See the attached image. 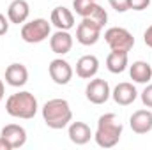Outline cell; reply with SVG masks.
Returning <instances> with one entry per match:
<instances>
[{
  "instance_id": "obj_1",
  "label": "cell",
  "mask_w": 152,
  "mask_h": 150,
  "mask_svg": "<svg viewBox=\"0 0 152 150\" xmlns=\"http://www.w3.org/2000/svg\"><path fill=\"white\" fill-rule=\"evenodd\" d=\"M122 129L124 127L115 113H104L97 120V129H96L94 140L101 149H112L118 143V140L122 136Z\"/></svg>"
},
{
  "instance_id": "obj_2",
  "label": "cell",
  "mask_w": 152,
  "mask_h": 150,
  "mask_svg": "<svg viewBox=\"0 0 152 150\" xmlns=\"http://www.w3.org/2000/svg\"><path fill=\"white\" fill-rule=\"evenodd\" d=\"M42 120L50 129H64L73 120L69 103L66 99H50L42 106Z\"/></svg>"
},
{
  "instance_id": "obj_3",
  "label": "cell",
  "mask_w": 152,
  "mask_h": 150,
  "mask_svg": "<svg viewBox=\"0 0 152 150\" xmlns=\"http://www.w3.org/2000/svg\"><path fill=\"white\" fill-rule=\"evenodd\" d=\"M37 99L34 97V94L30 92H18L12 94L7 101H5V111L14 118H23V120H30L36 117L37 113Z\"/></svg>"
},
{
  "instance_id": "obj_4",
  "label": "cell",
  "mask_w": 152,
  "mask_h": 150,
  "mask_svg": "<svg viewBox=\"0 0 152 150\" xmlns=\"http://www.w3.org/2000/svg\"><path fill=\"white\" fill-rule=\"evenodd\" d=\"M50 32H51V27H50L48 20L36 18L21 27V39L28 44H37L50 37Z\"/></svg>"
},
{
  "instance_id": "obj_5",
  "label": "cell",
  "mask_w": 152,
  "mask_h": 150,
  "mask_svg": "<svg viewBox=\"0 0 152 150\" xmlns=\"http://www.w3.org/2000/svg\"><path fill=\"white\" fill-rule=\"evenodd\" d=\"M73 7L78 16L88 18L99 27H104L108 21V12L99 4H96V0H73Z\"/></svg>"
},
{
  "instance_id": "obj_6",
  "label": "cell",
  "mask_w": 152,
  "mask_h": 150,
  "mask_svg": "<svg viewBox=\"0 0 152 150\" xmlns=\"http://www.w3.org/2000/svg\"><path fill=\"white\" fill-rule=\"evenodd\" d=\"M104 41L112 51H131L134 46V37L129 30L122 27H112L104 32Z\"/></svg>"
},
{
  "instance_id": "obj_7",
  "label": "cell",
  "mask_w": 152,
  "mask_h": 150,
  "mask_svg": "<svg viewBox=\"0 0 152 150\" xmlns=\"http://www.w3.org/2000/svg\"><path fill=\"white\" fill-rule=\"evenodd\" d=\"M101 30H103V27H99L97 23H94L88 18H83L81 23L76 27V41L83 46H92L99 41Z\"/></svg>"
},
{
  "instance_id": "obj_8",
  "label": "cell",
  "mask_w": 152,
  "mask_h": 150,
  "mask_svg": "<svg viewBox=\"0 0 152 150\" xmlns=\"http://www.w3.org/2000/svg\"><path fill=\"white\" fill-rule=\"evenodd\" d=\"M85 95L87 99L92 103V104H104L112 92H110V85L106 79H101V78H94L88 81L87 88H85Z\"/></svg>"
},
{
  "instance_id": "obj_9",
  "label": "cell",
  "mask_w": 152,
  "mask_h": 150,
  "mask_svg": "<svg viewBox=\"0 0 152 150\" xmlns=\"http://www.w3.org/2000/svg\"><path fill=\"white\" fill-rule=\"evenodd\" d=\"M48 73L50 78L57 83V85H67L73 79V67L67 60L64 58H55L50 62L48 66Z\"/></svg>"
},
{
  "instance_id": "obj_10",
  "label": "cell",
  "mask_w": 152,
  "mask_h": 150,
  "mask_svg": "<svg viewBox=\"0 0 152 150\" xmlns=\"http://www.w3.org/2000/svg\"><path fill=\"white\" fill-rule=\"evenodd\" d=\"M0 138L11 147V150L20 149L27 143V131L18 124H7L0 133Z\"/></svg>"
},
{
  "instance_id": "obj_11",
  "label": "cell",
  "mask_w": 152,
  "mask_h": 150,
  "mask_svg": "<svg viewBox=\"0 0 152 150\" xmlns=\"http://www.w3.org/2000/svg\"><path fill=\"white\" fill-rule=\"evenodd\" d=\"M112 97H113V101L117 104H120V106H129V104H133V103L136 101L138 92H136V88H134L133 83L122 81V83H118L113 88Z\"/></svg>"
},
{
  "instance_id": "obj_12",
  "label": "cell",
  "mask_w": 152,
  "mask_h": 150,
  "mask_svg": "<svg viewBox=\"0 0 152 150\" xmlns=\"http://www.w3.org/2000/svg\"><path fill=\"white\" fill-rule=\"evenodd\" d=\"M129 125L133 129V133L136 134H147L152 131V111L149 110H138L131 115L129 118Z\"/></svg>"
},
{
  "instance_id": "obj_13",
  "label": "cell",
  "mask_w": 152,
  "mask_h": 150,
  "mask_svg": "<svg viewBox=\"0 0 152 150\" xmlns=\"http://www.w3.org/2000/svg\"><path fill=\"white\" fill-rule=\"evenodd\" d=\"M50 48L57 55H66L73 48V36L67 30H57L50 37Z\"/></svg>"
},
{
  "instance_id": "obj_14",
  "label": "cell",
  "mask_w": 152,
  "mask_h": 150,
  "mask_svg": "<svg viewBox=\"0 0 152 150\" xmlns=\"http://www.w3.org/2000/svg\"><path fill=\"white\" fill-rule=\"evenodd\" d=\"M99 71V60L96 55H83L76 62V74L83 79H90Z\"/></svg>"
},
{
  "instance_id": "obj_15",
  "label": "cell",
  "mask_w": 152,
  "mask_h": 150,
  "mask_svg": "<svg viewBox=\"0 0 152 150\" xmlns=\"http://www.w3.org/2000/svg\"><path fill=\"white\" fill-rule=\"evenodd\" d=\"M30 14V5L27 0H12L7 7V18L11 23H25Z\"/></svg>"
},
{
  "instance_id": "obj_16",
  "label": "cell",
  "mask_w": 152,
  "mask_h": 150,
  "mask_svg": "<svg viewBox=\"0 0 152 150\" xmlns=\"http://www.w3.org/2000/svg\"><path fill=\"white\" fill-rule=\"evenodd\" d=\"M28 81V71L23 64H11L5 69V83L11 87H23Z\"/></svg>"
},
{
  "instance_id": "obj_17",
  "label": "cell",
  "mask_w": 152,
  "mask_h": 150,
  "mask_svg": "<svg viewBox=\"0 0 152 150\" xmlns=\"http://www.w3.org/2000/svg\"><path fill=\"white\" fill-rule=\"evenodd\" d=\"M51 23L58 30H71L75 27V14L67 7H55L51 11Z\"/></svg>"
},
{
  "instance_id": "obj_18",
  "label": "cell",
  "mask_w": 152,
  "mask_h": 150,
  "mask_svg": "<svg viewBox=\"0 0 152 150\" xmlns=\"http://www.w3.org/2000/svg\"><path fill=\"white\" fill-rule=\"evenodd\" d=\"M67 134H69V140H71L75 145H85V143H88L90 138L94 136L92 131H90V127H88L85 122H73V124H69Z\"/></svg>"
},
{
  "instance_id": "obj_19",
  "label": "cell",
  "mask_w": 152,
  "mask_h": 150,
  "mask_svg": "<svg viewBox=\"0 0 152 150\" xmlns=\"http://www.w3.org/2000/svg\"><path fill=\"white\" fill-rule=\"evenodd\" d=\"M129 76L134 83H149L152 78V66L143 60H136L129 67Z\"/></svg>"
},
{
  "instance_id": "obj_20",
  "label": "cell",
  "mask_w": 152,
  "mask_h": 150,
  "mask_svg": "<svg viewBox=\"0 0 152 150\" xmlns=\"http://www.w3.org/2000/svg\"><path fill=\"white\" fill-rule=\"evenodd\" d=\"M106 67L113 74L124 73L127 69V53L126 51H112L106 57Z\"/></svg>"
},
{
  "instance_id": "obj_21",
  "label": "cell",
  "mask_w": 152,
  "mask_h": 150,
  "mask_svg": "<svg viewBox=\"0 0 152 150\" xmlns=\"http://www.w3.org/2000/svg\"><path fill=\"white\" fill-rule=\"evenodd\" d=\"M110 5L113 7L117 12H126L129 11V0H108Z\"/></svg>"
},
{
  "instance_id": "obj_22",
  "label": "cell",
  "mask_w": 152,
  "mask_h": 150,
  "mask_svg": "<svg viewBox=\"0 0 152 150\" xmlns=\"http://www.w3.org/2000/svg\"><path fill=\"white\" fill-rule=\"evenodd\" d=\"M151 5V0H129V9L133 11H143Z\"/></svg>"
},
{
  "instance_id": "obj_23",
  "label": "cell",
  "mask_w": 152,
  "mask_h": 150,
  "mask_svg": "<svg viewBox=\"0 0 152 150\" xmlns=\"http://www.w3.org/2000/svg\"><path fill=\"white\" fill-rule=\"evenodd\" d=\"M142 103L147 106V108H152V85H147L142 92Z\"/></svg>"
},
{
  "instance_id": "obj_24",
  "label": "cell",
  "mask_w": 152,
  "mask_h": 150,
  "mask_svg": "<svg viewBox=\"0 0 152 150\" xmlns=\"http://www.w3.org/2000/svg\"><path fill=\"white\" fill-rule=\"evenodd\" d=\"M9 30V18H5L2 12H0V36H5Z\"/></svg>"
},
{
  "instance_id": "obj_25",
  "label": "cell",
  "mask_w": 152,
  "mask_h": 150,
  "mask_svg": "<svg viewBox=\"0 0 152 150\" xmlns=\"http://www.w3.org/2000/svg\"><path fill=\"white\" fill-rule=\"evenodd\" d=\"M143 41H145V44L152 48V25L151 27H147V30H145V34H143Z\"/></svg>"
},
{
  "instance_id": "obj_26",
  "label": "cell",
  "mask_w": 152,
  "mask_h": 150,
  "mask_svg": "<svg viewBox=\"0 0 152 150\" xmlns=\"http://www.w3.org/2000/svg\"><path fill=\"white\" fill-rule=\"evenodd\" d=\"M0 150H11V147H9V145H7L2 138H0Z\"/></svg>"
},
{
  "instance_id": "obj_27",
  "label": "cell",
  "mask_w": 152,
  "mask_h": 150,
  "mask_svg": "<svg viewBox=\"0 0 152 150\" xmlns=\"http://www.w3.org/2000/svg\"><path fill=\"white\" fill-rule=\"evenodd\" d=\"M4 92H5V87H4V81L0 79V101L4 99Z\"/></svg>"
}]
</instances>
